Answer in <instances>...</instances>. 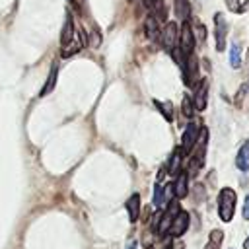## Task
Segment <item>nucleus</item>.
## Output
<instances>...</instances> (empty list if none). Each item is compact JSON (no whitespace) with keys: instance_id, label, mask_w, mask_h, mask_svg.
I'll use <instances>...</instances> for the list:
<instances>
[{"instance_id":"obj_18","label":"nucleus","mask_w":249,"mask_h":249,"mask_svg":"<svg viewBox=\"0 0 249 249\" xmlns=\"http://www.w3.org/2000/svg\"><path fill=\"white\" fill-rule=\"evenodd\" d=\"M230 64H231V68L241 66V45L239 43H233L230 49Z\"/></svg>"},{"instance_id":"obj_27","label":"nucleus","mask_w":249,"mask_h":249,"mask_svg":"<svg viewBox=\"0 0 249 249\" xmlns=\"http://www.w3.org/2000/svg\"><path fill=\"white\" fill-rule=\"evenodd\" d=\"M126 249H136V241H130V243L126 245Z\"/></svg>"},{"instance_id":"obj_29","label":"nucleus","mask_w":249,"mask_h":249,"mask_svg":"<svg viewBox=\"0 0 249 249\" xmlns=\"http://www.w3.org/2000/svg\"><path fill=\"white\" fill-rule=\"evenodd\" d=\"M165 249H173V245H171V243H167V245H165Z\"/></svg>"},{"instance_id":"obj_21","label":"nucleus","mask_w":249,"mask_h":249,"mask_svg":"<svg viewBox=\"0 0 249 249\" xmlns=\"http://www.w3.org/2000/svg\"><path fill=\"white\" fill-rule=\"evenodd\" d=\"M154 204H156L158 208L165 206V195H163V187H161L160 183L156 185V191H154Z\"/></svg>"},{"instance_id":"obj_8","label":"nucleus","mask_w":249,"mask_h":249,"mask_svg":"<svg viewBox=\"0 0 249 249\" xmlns=\"http://www.w3.org/2000/svg\"><path fill=\"white\" fill-rule=\"evenodd\" d=\"M189 230V214L181 208L179 212H177V216L173 218V222H171V228H169V235L171 237H181L185 231Z\"/></svg>"},{"instance_id":"obj_19","label":"nucleus","mask_w":249,"mask_h":249,"mask_svg":"<svg viewBox=\"0 0 249 249\" xmlns=\"http://www.w3.org/2000/svg\"><path fill=\"white\" fill-rule=\"evenodd\" d=\"M222 239H224V231L222 230H212L210 231V239H208L204 249H218L222 245Z\"/></svg>"},{"instance_id":"obj_3","label":"nucleus","mask_w":249,"mask_h":249,"mask_svg":"<svg viewBox=\"0 0 249 249\" xmlns=\"http://www.w3.org/2000/svg\"><path fill=\"white\" fill-rule=\"evenodd\" d=\"M226 37H228V21L224 14H214V39H216V51L226 49Z\"/></svg>"},{"instance_id":"obj_28","label":"nucleus","mask_w":249,"mask_h":249,"mask_svg":"<svg viewBox=\"0 0 249 249\" xmlns=\"http://www.w3.org/2000/svg\"><path fill=\"white\" fill-rule=\"evenodd\" d=\"M243 247H245V249H249V235H247V239H245V243H243Z\"/></svg>"},{"instance_id":"obj_7","label":"nucleus","mask_w":249,"mask_h":249,"mask_svg":"<svg viewBox=\"0 0 249 249\" xmlns=\"http://www.w3.org/2000/svg\"><path fill=\"white\" fill-rule=\"evenodd\" d=\"M160 39H161L163 49H165L167 53H173V49H175V47H177V43H179V35H177V23L169 21V23L163 27V33L160 35Z\"/></svg>"},{"instance_id":"obj_15","label":"nucleus","mask_w":249,"mask_h":249,"mask_svg":"<svg viewBox=\"0 0 249 249\" xmlns=\"http://www.w3.org/2000/svg\"><path fill=\"white\" fill-rule=\"evenodd\" d=\"M144 31H146V37L150 39V41H158L160 39V21L150 14L148 16V19H146V23H144Z\"/></svg>"},{"instance_id":"obj_4","label":"nucleus","mask_w":249,"mask_h":249,"mask_svg":"<svg viewBox=\"0 0 249 249\" xmlns=\"http://www.w3.org/2000/svg\"><path fill=\"white\" fill-rule=\"evenodd\" d=\"M198 132H200V128H198V124L195 121H191L185 126V132H183V138H181V154L183 156L193 152V146H195V142L198 138Z\"/></svg>"},{"instance_id":"obj_20","label":"nucleus","mask_w":249,"mask_h":249,"mask_svg":"<svg viewBox=\"0 0 249 249\" xmlns=\"http://www.w3.org/2000/svg\"><path fill=\"white\" fill-rule=\"evenodd\" d=\"M156 107L160 109V113L167 119V121H171L173 119V105H171V101H156Z\"/></svg>"},{"instance_id":"obj_5","label":"nucleus","mask_w":249,"mask_h":249,"mask_svg":"<svg viewBox=\"0 0 249 249\" xmlns=\"http://www.w3.org/2000/svg\"><path fill=\"white\" fill-rule=\"evenodd\" d=\"M181 68H183V82H185V86L195 88V82L198 78V60H196V56L189 54Z\"/></svg>"},{"instance_id":"obj_14","label":"nucleus","mask_w":249,"mask_h":249,"mask_svg":"<svg viewBox=\"0 0 249 249\" xmlns=\"http://www.w3.org/2000/svg\"><path fill=\"white\" fill-rule=\"evenodd\" d=\"M235 167L239 171H249V140H245L237 152V158H235Z\"/></svg>"},{"instance_id":"obj_13","label":"nucleus","mask_w":249,"mask_h":249,"mask_svg":"<svg viewBox=\"0 0 249 249\" xmlns=\"http://www.w3.org/2000/svg\"><path fill=\"white\" fill-rule=\"evenodd\" d=\"M124 208L128 212V220L130 222H136L138 220V214H140V195L138 193H132V196L126 198Z\"/></svg>"},{"instance_id":"obj_26","label":"nucleus","mask_w":249,"mask_h":249,"mask_svg":"<svg viewBox=\"0 0 249 249\" xmlns=\"http://www.w3.org/2000/svg\"><path fill=\"white\" fill-rule=\"evenodd\" d=\"M91 39H93V41H91V47H97V45H99V35H97V33H93V35H91Z\"/></svg>"},{"instance_id":"obj_1","label":"nucleus","mask_w":249,"mask_h":249,"mask_svg":"<svg viewBox=\"0 0 249 249\" xmlns=\"http://www.w3.org/2000/svg\"><path fill=\"white\" fill-rule=\"evenodd\" d=\"M235 191L230 189V187H224L218 195V216L222 222H230L233 218V212H235Z\"/></svg>"},{"instance_id":"obj_6","label":"nucleus","mask_w":249,"mask_h":249,"mask_svg":"<svg viewBox=\"0 0 249 249\" xmlns=\"http://www.w3.org/2000/svg\"><path fill=\"white\" fill-rule=\"evenodd\" d=\"M177 47H179V51H181V54H183L185 58H187L189 54H193V49H195V35H193V29H191L189 21L183 23V27H181V35H179Z\"/></svg>"},{"instance_id":"obj_12","label":"nucleus","mask_w":249,"mask_h":249,"mask_svg":"<svg viewBox=\"0 0 249 249\" xmlns=\"http://www.w3.org/2000/svg\"><path fill=\"white\" fill-rule=\"evenodd\" d=\"M173 12H175V16L181 23H187L189 18H191V12H193L191 10V0H175L173 2Z\"/></svg>"},{"instance_id":"obj_17","label":"nucleus","mask_w":249,"mask_h":249,"mask_svg":"<svg viewBox=\"0 0 249 249\" xmlns=\"http://www.w3.org/2000/svg\"><path fill=\"white\" fill-rule=\"evenodd\" d=\"M56 78H58V66H56V62H53V64H51V70H49V76H47V80H45V86H43V89H41V95H47V93H51V91L54 89Z\"/></svg>"},{"instance_id":"obj_10","label":"nucleus","mask_w":249,"mask_h":249,"mask_svg":"<svg viewBox=\"0 0 249 249\" xmlns=\"http://www.w3.org/2000/svg\"><path fill=\"white\" fill-rule=\"evenodd\" d=\"M74 41V18L70 12H66V19H64V27L60 31V45L66 47Z\"/></svg>"},{"instance_id":"obj_2","label":"nucleus","mask_w":249,"mask_h":249,"mask_svg":"<svg viewBox=\"0 0 249 249\" xmlns=\"http://www.w3.org/2000/svg\"><path fill=\"white\" fill-rule=\"evenodd\" d=\"M181 210V206H179V202L173 198L169 204H165V210H163V216L160 218V222H158V226H156V231L160 233V235H165L167 231H169V228H171V222H173V218L177 216V212Z\"/></svg>"},{"instance_id":"obj_24","label":"nucleus","mask_w":249,"mask_h":249,"mask_svg":"<svg viewBox=\"0 0 249 249\" xmlns=\"http://www.w3.org/2000/svg\"><path fill=\"white\" fill-rule=\"evenodd\" d=\"M195 29L198 31V43H202V41H204V35H206V31H204V27L200 25V21H195Z\"/></svg>"},{"instance_id":"obj_9","label":"nucleus","mask_w":249,"mask_h":249,"mask_svg":"<svg viewBox=\"0 0 249 249\" xmlns=\"http://www.w3.org/2000/svg\"><path fill=\"white\" fill-rule=\"evenodd\" d=\"M193 107L196 111H204L206 109V101H208V80H202L196 88H195V93H193Z\"/></svg>"},{"instance_id":"obj_25","label":"nucleus","mask_w":249,"mask_h":249,"mask_svg":"<svg viewBox=\"0 0 249 249\" xmlns=\"http://www.w3.org/2000/svg\"><path fill=\"white\" fill-rule=\"evenodd\" d=\"M241 212H243V218L249 220V195L245 196V202H243V210Z\"/></svg>"},{"instance_id":"obj_16","label":"nucleus","mask_w":249,"mask_h":249,"mask_svg":"<svg viewBox=\"0 0 249 249\" xmlns=\"http://www.w3.org/2000/svg\"><path fill=\"white\" fill-rule=\"evenodd\" d=\"M181 160H183V154H181V150H175V152L171 154V158H169V161L165 163V169H163L161 173H169V175H177V173H179V169H181Z\"/></svg>"},{"instance_id":"obj_22","label":"nucleus","mask_w":249,"mask_h":249,"mask_svg":"<svg viewBox=\"0 0 249 249\" xmlns=\"http://www.w3.org/2000/svg\"><path fill=\"white\" fill-rule=\"evenodd\" d=\"M193 111H195L193 101H191L189 95H185V97H183V115H185L187 119H191V117H193Z\"/></svg>"},{"instance_id":"obj_11","label":"nucleus","mask_w":249,"mask_h":249,"mask_svg":"<svg viewBox=\"0 0 249 249\" xmlns=\"http://www.w3.org/2000/svg\"><path fill=\"white\" fill-rule=\"evenodd\" d=\"M175 183H173V191H175V198H185L189 193V175L185 171H179L175 175Z\"/></svg>"},{"instance_id":"obj_23","label":"nucleus","mask_w":249,"mask_h":249,"mask_svg":"<svg viewBox=\"0 0 249 249\" xmlns=\"http://www.w3.org/2000/svg\"><path fill=\"white\" fill-rule=\"evenodd\" d=\"M224 4H226V8H228L230 12H233V14H239V12H241V2H239V0H224Z\"/></svg>"}]
</instances>
